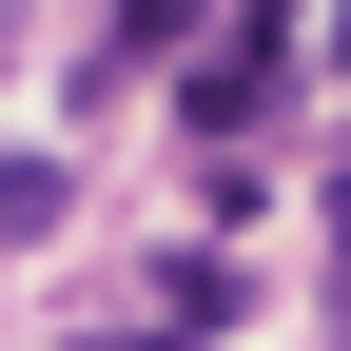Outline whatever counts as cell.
<instances>
[{
    "instance_id": "6da1fadb",
    "label": "cell",
    "mask_w": 351,
    "mask_h": 351,
    "mask_svg": "<svg viewBox=\"0 0 351 351\" xmlns=\"http://www.w3.org/2000/svg\"><path fill=\"white\" fill-rule=\"evenodd\" d=\"M274 78H293V39H274V20L195 39V137H254V117H274Z\"/></svg>"
},
{
    "instance_id": "7a4b0ae2",
    "label": "cell",
    "mask_w": 351,
    "mask_h": 351,
    "mask_svg": "<svg viewBox=\"0 0 351 351\" xmlns=\"http://www.w3.org/2000/svg\"><path fill=\"white\" fill-rule=\"evenodd\" d=\"M59 215H78V156H0V254H39Z\"/></svg>"
}]
</instances>
